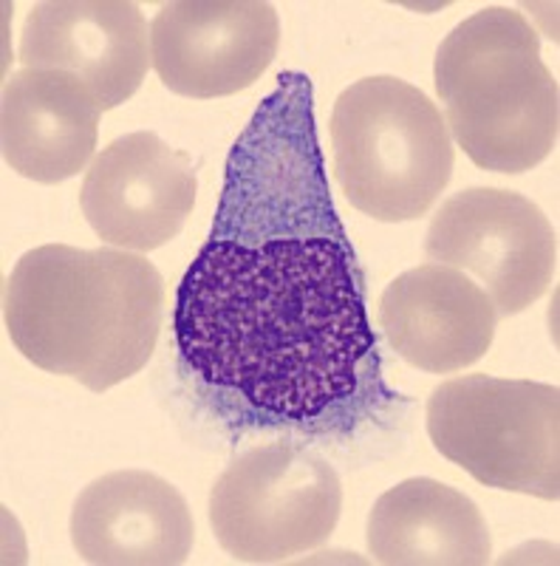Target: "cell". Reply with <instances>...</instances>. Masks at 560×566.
Listing matches in <instances>:
<instances>
[{
    "label": "cell",
    "instance_id": "ba28073f",
    "mask_svg": "<svg viewBox=\"0 0 560 566\" xmlns=\"http://www.w3.org/2000/svg\"><path fill=\"white\" fill-rule=\"evenodd\" d=\"M281 20L264 0H176L150 20V65L173 94L230 97L264 77Z\"/></svg>",
    "mask_w": 560,
    "mask_h": 566
},
{
    "label": "cell",
    "instance_id": "8fae6325",
    "mask_svg": "<svg viewBox=\"0 0 560 566\" xmlns=\"http://www.w3.org/2000/svg\"><path fill=\"white\" fill-rule=\"evenodd\" d=\"M498 321L471 275L433 261L393 277L380 297V328L391 348L427 374H453L482 360Z\"/></svg>",
    "mask_w": 560,
    "mask_h": 566
},
{
    "label": "cell",
    "instance_id": "4fadbf2b",
    "mask_svg": "<svg viewBox=\"0 0 560 566\" xmlns=\"http://www.w3.org/2000/svg\"><path fill=\"white\" fill-rule=\"evenodd\" d=\"M99 116L97 94L68 71H14L0 108L3 161L40 185L72 179L94 161Z\"/></svg>",
    "mask_w": 560,
    "mask_h": 566
},
{
    "label": "cell",
    "instance_id": "5bb4252c",
    "mask_svg": "<svg viewBox=\"0 0 560 566\" xmlns=\"http://www.w3.org/2000/svg\"><path fill=\"white\" fill-rule=\"evenodd\" d=\"M368 549L388 566H482L493 541L473 499L419 476L377 499L368 515Z\"/></svg>",
    "mask_w": 560,
    "mask_h": 566
},
{
    "label": "cell",
    "instance_id": "5b68a950",
    "mask_svg": "<svg viewBox=\"0 0 560 566\" xmlns=\"http://www.w3.org/2000/svg\"><path fill=\"white\" fill-rule=\"evenodd\" d=\"M427 433L447 462L484 488L558 502V386L487 374L453 377L427 399Z\"/></svg>",
    "mask_w": 560,
    "mask_h": 566
},
{
    "label": "cell",
    "instance_id": "3957f363",
    "mask_svg": "<svg viewBox=\"0 0 560 566\" xmlns=\"http://www.w3.org/2000/svg\"><path fill=\"white\" fill-rule=\"evenodd\" d=\"M433 83L447 130L478 168L527 174L558 145V80L516 9L484 7L462 20L439 45Z\"/></svg>",
    "mask_w": 560,
    "mask_h": 566
},
{
    "label": "cell",
    "instance_id": "7c38bea8",
    "mask_svg": "<svg viewBox=\"0 0 560 566\" xmlns=\"http://www.w3.org/2000/svg\"><path fill=\"white\" fill-rule=\"evenodd\" d=\"M193 541L184 495L148 470L105 473L74 502L72 544L85 564L179 566Z\"/></svg>",
    "mask_w": 560,
    "mask_h": 566
},
{
    "label": "cell",
    "instance_id": "52a82bcc",
    "mask_svg": "<svg viewBox=\"0 0 560 566\" xmlns=\"http://www.w3.org/2000/svg\"><path fill=\"white\" fill-rule=\"evenodd\" d=\"M425 255L476 277L498 317H509L547 295L558 270V235L527 196L467 187L433 216Z\"/></svg>",
    "mask_w": 560,
    "mask_h": 566
},
{
    "label": "cell",
    "instance_id": "8992f818",
    "mask_svg": "<svg viewBox=\"0 0 560 566\" xmlns=\"http://www.w3.org/2000/svg\"><path fill=\"white\" fill-rule=\"evenodd\" d=\"M342 484L320 453L270 442L239 457L210 493V524L221 549L244 564H281L331 538Z\"/></svg>",
    "mask_w": 560,
    "mask_h": 566
},
{
    "label": "cell",
    "instance_id": "277c9868",
    "mask_svg": "<svg viewBox=\"0 0 560 566\" xmlns=\"http://www.w3.org/2000/svg\"><path fill=\"white\" fill-rule=\"evenodd\" d=\"M331 159L348 205L400 224L433 210L453 176L456 148L445 116L425 91L377 74L337 97Z\"/></svg>",
    "mask_w": 560,
    "mask_h": 566
},
{
    "label": "cell",
    "instance_id": "30bf717a",
    "mask_svg": "<svg viewBox=\"0 0 560 566\" xmlns=\"http://www.w3.org/2000/svg\"><path fill=\"white\" fill-rule=\"evenodd\" d=\"M18 57L23 69L80 77L105 114L142 85L150 69V27L128 0H45L23 23Z\"/></svg>",
    "mask_w": 560,
    "mask_h": 566
},
{
    "label": "cell",
    "instance_id": "7a4b0ae2",
    "mask_svg": "<svg viewBox=\"0 0 560 566\" xmlns=\"http://www.w3.org/2000/svg\"><path fill=\"white\" fill-rule=\"evenodd\" d=\"M165 281L139 252L34 247L3 292V321L32 366L103 394L154 357Z\"/></svg>",
    "mask_w": 560,
    "mask_h": 566
},
{
    "label": "cell",
    "instance_id": "6da1fadb",
    "mask_svg": "<svg viewBox=\"0 0 560 566\" xmlns=\"http://www.w3.org/2000/svg\"><path fill=\"white\" fill-rule=\"evenodd\" d=\"M173 328L204 386L277 422L337 411L373 374L362 275L331 205L306 74H284L235 142Z\"/></svg>",
    "mask_w": 560,
    "mask_h": 566
},
{
    "label": "cell",
    "instance_id": "9c48e42d",
    "mask_svg": "<svg viewBox=\"0 0 560 566\" xmlns=\"http://www.w3.org/2000/svg\"><path fill=\"white\" fill-rule=\"evenodd\" d=\"M190 156L150 130L114 139L85 170L80 207L114 250L150 252L173 241L196 207Z\"/></svg>",
    "mask_w": 560,
    "mask_h": 566
}]
</instances>
